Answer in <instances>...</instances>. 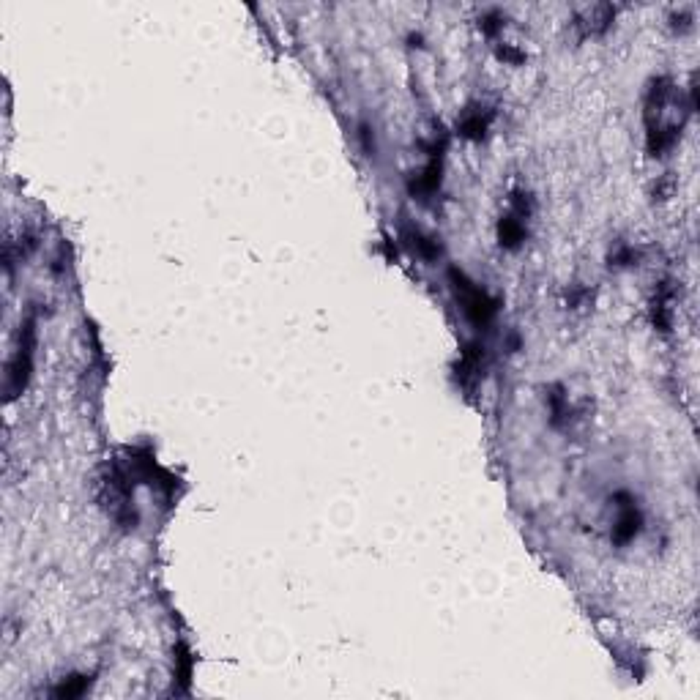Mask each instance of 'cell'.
Returning <instances> with one entry per match:
<instances>
[{
	"label": "cell",
	"instance_id": "3",
	"mask_svg": "<svg viewBox=\"0 0 700 700\" xmlns=\"http://www.w3.org/2000/svg\"><path fill=\"white\" fill-rule=\"evenodd\" d=\"M449 279H452V288L454 293H457V301H460V307H463L465 318L474 320L476 326L490 323L498 304H495V299L487 296V290L479 288L476 282H471V279L465 277L463 271H457V268L449 271Z\"/></svg>",
	"mask_w": 700,
	"mask_h": 700
},
{
	"label": "cell",
	"instance_id": "6",
	"mask_svg": "<svg viewBox=\"0 0 700 700\" xmlns=\"http://www.w3.org/2000/svg\"><path fill=\"white\" fill-rule=\"evenodd\" d=\"M613 14H616L613 6H594V9H586V14L577 20V25L583 28V36H594V33L608 31Z\"/></svg>",
	"mask_w": 700,
	"mask_h": 700
},
{
	"label": "cell",
	"instance_id": "1",
	"mask_svg": "<svg viewBox=\"0 0 700 700\" xmlns=\"http://www.w3.org/2000/svg\"><path fill=\"white\" fill-rule=\"evenodd\" d=\"M687 104L670 77H657L646 96V143L651 156H665L679 143L687 121Z\"/></svg>",
	"mask_w": 700,
	"mask_h": 700
},
{
	"label": "cell",
	"instance_id": "5",
	"mask_svg": "<svg viewBox=\"0 0 700 700\" xmlns=\"http://www.w3.org/2000/svg\"><path fill=\"white\" fill-rule=\"evenodd\" d=\"M643 525V512L638 501L629 493L616 495V520H613V542L616 545H629L640 534Z\"/></svg>",
	"mask_w": 700,
	"mask_h": 700
},
{
	"label": "cell",
	"instance_id": "7",
	"mask_svg": "<svg viewBox=\"0 0 700 700\" xmlns=\"http://www.w3.org/2000/svg\"><path fill=\"white\" fill-rule=\"evenodd\" d=\"M487 124H490V115H482L479 110L468 113L460 124V134L468 137V140H479L484 132H487Z\"/></svg>",
	"mask_w": 700,
	"mask_h": 700
},
{
	"label": "cell",
	"instance_id": "8",
	"mask_svg": "<svg viewBox=\"0 0 700 700\" xmlns=\"http://www.w3.org/2000/svg\"><path fill=\"white\" fill-rule=\"evenodd\" d=\"M88 687H91V679H88V676H72V679L63 681L61 687H55V690H52V695H55V698L72 700V698H80V695H85V692H88Z\"/></svg>",
	"mask_w": 700,
	"mask_h": 700
},
{
	"label": "cell",
	"instance_id": "4",
	"mask_svg": "<svg viewBox=\"0 0 700 700\" xmlns=\"http://www.w3.org/2000/svg\"><path fill=\"white\" fill-rule=\"evenodd\" d=\"M528 217H531V200L528 195H515L509 203L501 222H498V241L504 249H517L523 244L525 233H528Z\"/></svg>",
	"mask_w": 700,
	"mask_h": 700
},
{
	"label": "cell",
	"instance_id": "2",
	"mask_svg": "<svg viewBox=\"0 0 700 700\" xmlns=\"http://www.w3.org/2000/svg\"><path fill=\"white\" fill-rule=\"evenodd\" d=\"M33 353H36V318L28 315L20 326L17 348L11 353L9 367H6V400H14L25 392L33 372Z\"/></svg>",
	"mask_w": 700,
	"mask_h": 700
}]
</instances>
